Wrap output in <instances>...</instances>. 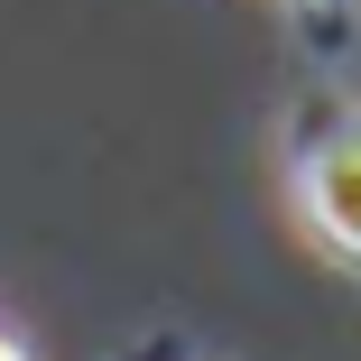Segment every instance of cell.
I'll use <instances>...</instances> for the list:
<instances>
[{
	"instance_id": "1",
	"label": "cell",
	"mask_w": 361,
	"mask_h": 361,
	"mask_svg": "<svg viewBox=\"0 0 361 361\" xmlns=\"http://www.w3.org/2000/svg\"><path fill=\"white\" fill-rule=\"evenodd\" d=\"M297 204L334 259H361V130H334L297 158Z\"/></svg>"
},
{
	"instance_id": "2",
	"label": "cell",
	"mask_w": 361,
	"mask_h": 361,
	"mask_svg": "<svg viewBox=\"0 0 361 361\" xmlns=\"http://www.w3.org/2000/svg\"><path fill=\"white\" fill-rule=\"evenodd\" d=\"M0 361H28V352H19V334H0Z\"/></svg>"
}]
</instances>
